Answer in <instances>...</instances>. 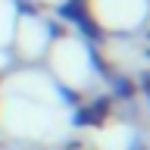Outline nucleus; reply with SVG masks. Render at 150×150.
<instances>
[{
    "mask_svg": "<svg viewBox=\"0 0 150 150\" xmlns=\"http://www.w3.org/2000/svg\"><path fill=\"white\" fill-rule=\"evenodd\" d=\"M94 13L110 28H134L147 16V0H94Z\"/></svg>",
    "mask_w": 150,
    "mask_h": 150,
    "instance_id": "nucleus-1",
    "label": "nucleus"
},
{
    "mask_svg": "<svg viewBox=\"0 0 150 150\" xmlns=\"http://www.w3.org/2000/svg\"><path fill=\"white\" fill-rule=\"evenodd\" d=\"M53 72H59L63 78L75 75V81H81L91 72V59L78 41H53Z\"/></svg>",
    "mask_w": 150,
    "mask_h": 150,
    "instance_id": "nucleus-2",
    "label": "nucleus"
},
{
    "mask_svg": "<svg viewBox=\"0 0 150 150\" xmlns=\"http://www.w3.org/2000/svg\"><path fill=\"white\" fill-rule=\"evenodd\" d=\"M9 31H13V22H9V6L0 0V41H6Z\"/></svg>",
    "mask_w": 150,
    "mask_h": 150,
    "instance_id": "nucleus-3",
    "label": "nucleus"
}]
</instances>
